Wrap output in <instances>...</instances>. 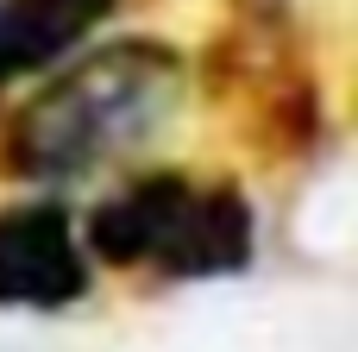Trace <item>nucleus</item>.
<instances>
[{"label": "nucleus", "instance_id": "1", "mask_svg": "<svg viewBox=\"0 0 358 352\" xmlns=\"http://www.w3.org/2000/svg\"><path fill=\"white\" fill-rule=\"evenodd\" d=\"M182 107V57L151 38H120L57 76L0 139V164L25 183H63L120 164Z\"/></svg>", "mask_w": 358, "mask_h": 352}, {"label": "nucleus", "instance_id": "2", "mask_svg": "<svg viewBox=\"0 0 358 352\" xmlns=\"http://www.w3.org/2000/svg\"><path fill=\"white\" fill-rule=\"evenodd\" d=\"M88 246L120 271L157 265L170 277H220L252 258V208L227 183L157 170L126 183L88 214Z\"/></svg>", "mask_w": 358, "mask_h": 352}, {"label": "nucleus", "instance_id": "3", "mask_svg": "<svg viewBox=\"0 0 358 352\" xmlns=\"http://www.w3.org/2000/svg\"><path fill=\"white\" fill-rule=\"evenodd\" d=\"M88 290L69 214L57 202L0 208V302L6 309H63Z\"/></svg>", "mask_w": 358, "mask_h": 352}, {"label": "nucleus", "instance_id": "4", "mask_svg": "<svg viewBox=\"0 0 358 352\" xmlns=\"http://www.w3.org/2000/svg\"><path fill=\"white\" fill-rule=\"evenodd\" d=\"M120 0H0V88L76 50Z\"/></svg>", "mask_w": 358, "mask_h": 352}]
</instances>
